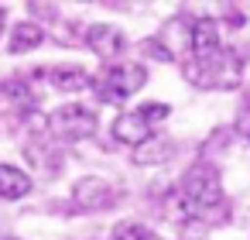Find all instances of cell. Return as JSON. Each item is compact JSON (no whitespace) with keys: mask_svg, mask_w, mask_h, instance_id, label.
Wrapping results in <instances>:
<instances>
[{"mask_svg":"<svg viewBox=\"0 0 250 240\" xmlns=\"http://www.w3.org/2000/svg\"><path fill=\"white\" fill-rule=\"evenodd\" d=\"M141 52H144V55H151V59H158V62H175V59L168 55V48H165L158 38H147V42H141Z\"/></svg>","mask_w":250,"mask_h":240,"instance_id":"obj_19","label":"cell"},{"mask_svg":"<svg viewBox=\"0 0 250 240\" xmlns=\"http://www.w3.org/2000/svg\"><path fill=\"white\" fill-rule=\"evenodd\" d=\"M223 24L216 18H195L192 24V55L206 59V55H216L223 52Z\"/></svg>","mask_w":250,"mask_h":240,"instance_id":"obj_8","label":"cell"},{"mask_svg":"<svg viewBox=\"0 0 250 240\" xmlns=\"http://www.w3.org/2000/svg\"><path fill=\"white\" fill-rule=\"evenodd\" d=\"M182 199L192 206V213L195 216H212L219 206H223V178H219V172L212 168V165H206V161H195L185 175H182Z\"/></svg>","mask_w":250,"mask_h":240,"instance_id":"obj_2","label":"cell"},{"mask_svg":"<svg viewBox=\"0 0 250 240\" xmlns=\"http://www.w3.org/2000/svg\"><path fill=\"white\" fill-rule=\"evenodd\" d=\"M113 137H117L120 144L141 148V144H147V141L154 137V127L134 110V113H120V117L113 120Z\"/></svg>","mask_w":250,"mask_h":240,"instance_id":"obj_9","label":"cell"},{"mask_svg":"<svg viewBox=\"0 0 250 240\" xmlns=\"http://www.w3.org/2000/svg\"><path fill=\"white\" fill-rule=\"evenodd\" d=\"M86 45H89L93 55H100L103 62H113V59L127 48V38H124V31L113 28V24H93V28L86 31Z\"/></svg>","mask_w":250,"mask_h":240,"instance_id":"obj_7","label":"cell"},{"mask_svg":"<svg viewBox=\"0 0 250 240\" xmlns=\"http://www.w3.org/2000/svg\"><path fill=\"white\" fill-rule=\"evenodd\" d=\"M7 240H18V237H7Z\"/></svg>","mask_w":250,"mask_h":240,"instance_id":"obj_21","label":"cell"},{"mask_svg":"<svg viewBox=\"0 0 250 240\" xmlns=\"http://www.w3.org/2000/svg\"><path fill=\"white\" fill-rule=\"evenodd\" d=\"M48 131L62 141H86L96 134V113L83 103H65L48 117Z\"/></svg>","mask_w":250,"mask_h":240,"instance_id":"obj_4","label":"cell"},{"mask_svg":"<svg viewBox=\"0 0 250 240\" xmlns=\"http://www.w3.org/2000/svg\"><path fill=\"white\" fill-rule=\"evenodd\" d=\"M171 154H175V144L165 141V137H151L147 144L134 148V161H137V165H161V161H168Z\"/></svg>","mask_w":250,"mask_h":240,"instance_id":"obj_14","label":"cell"},{"mask_svg":"<svg viewBox=\"0 0 250 240\" xmlns=\"http://www.w3.org/2000/svg\"><path fill=\"white\" fill-rule=\"evenodd\" d=\"M226 144H229V131H226V127L212 131V134H209V141H206V148H202V161H209L212 148H219V154H223V151H226Z\"/></svg>","mask_w":250,"mask_h":240,"instance_id":"obj_18","label":"cell"},{"mask_svg":"<svg viewBox=\"0 0 250 240\" xmlns=\"http://www.w3.org/2000/svg\"><path fill=\"white\" fill-rule=\"evenodd\" d=\"M137 113L154 127V124H161V120L171 113V107H168V103H144V107H137Z\"/></svg>","mask_w":250,"mask_h":240,"instance_id":"obj_17","label":"cell"},{"mask_svg":"<svg viewBox=\"0 0 250 240\" xmlns=\"http://www.w3.org/2000/svg\"><path fill=\"white\" fill-rule=\"evenodd\" d=\"M31 110H35V93L24 79L0 83V113H31Z\"/></svg>","mask_w":250,"mask_h":240,"instance_id":"obj_10","label":"cell"},{"mask_svg":"<svg viewBox=\"0 0 250 240\" xmlns=\"http://www.w3.org/2000/svg\"><path fill=\"white\" fill-rule=\"evenodd\" d=\"M113 240H154V237H151V230H147L144 223H137V219H120V223L113 226Z\"/></svg>","mask_w":250,"mask_h":240,"instance_id":"obj_15","label":"cell"},{"mask_svg":"<svg viewBox=\"0 0 250 240\" xmlns=\"http://www.w3.org/2000/svg\"><path fill=\"white\" fill-rule=\"evenodd\" d=\"M4 21H7V11H4V7H0V28H4Z\"/></svg>","mask_w":250,"mask_h":240,"instance_id":"obj_20","label":"cell"},{"mask_svg":"<svg viewBox=\"0 0 250 240\" xmlns=\"http://www.w3.org/2000/svg\"><path fill=\"white\" fill-rule=\"evenodd\" d=\"M48 86L55 93H83V89H93V76L83 65H55L48 69Z\"/></svg>","mask_w":250,"mask_h":240,"instance_id":"obj_11","label":"cell"},{"mask_svg":"<svg viewBox=\"0 0 250 240\" xmlns=\"http://www.w3.org/2000/svg\"><path fill=\"white\" fill-rule=\"evenodd\" d=\"M240 72H243V62H240V52H233V48H223L216 55H206V59L188 55L182 62V76L195 89H236Z\"/></svg>","mask_w":250,"mask_h":240,"instance_id":"obj_1","label":"cell"},{"mask_svg":"<svg viewBox=\"0 0 250 240\" xmlns=\"http://www.w3.org/2000/svg\"><path fill=\"white\" fill-rule=\"evenodd\" d=\"M72 199H76V209L83 213H100V209H110L117 199H113V189L110 182L96 178V175H86L72 185Z\"/></svg>","mask_w":250,"mask_h":240,"instance_id":"obj_5","label":"cell"},{"mask_svg":"<svg viewBox=\"0 0 250 240\" xmlns=\"http://www.w3.org/2000/svg\"><path fill=\"white\" fill-rule=\"evenodd\" d=\"M192 24H195V21H188L185 14H175L171 21H165L158 42L168 48L171 59H182V62H185V59L192 55Z\"/></svg>","mask_w":250,"mask_h":240,"instance_id":"obj_6","label":"cell"},{"mask_svg":"<svg viewBox=\"0 0 250 240\" xmlns=\"http://www.w3.org/2000/svg\"><path fill=\"white\" fill-rule=\"evenodd\" d=\"M147 83V69L141 62H124V65H106L96 79H93V89L103 103H113L120 107L124 100H130L141 86Z\"/></svg>","mask_w":250,"mask_h":240,"instance_id":"obj_3","label":"cell"},{"mask_svg":"<svg viewBox=\"0 0 250 240\" xmlns=\"http://www.w3.org/2000/svg\"><path fill=\"white\" fill-rule=\"evenodd\" d=\"M233 131L243 137V141H250V89L243 93V100H240V107H236V120H233Z\"/></svg>","mask_w":250,"mask_h":240,"instance_id":"obj_16","label":"cell"},{"mask_svg":"<svg viewBox=\"0 0 250 240\" xmlns=\"http://www.w3.org/2000/svg\"><path fill=\"white\" fill-rule=\"evenodd\" d=\"M28 192H31V175L28 172L14 168V165H0V199L14 202V199H24Z\"/></svg>","mask_w":250,"mask_h":240,"instance_id":"obj_12","label":"cell"},{"mask_svg":"<svg viewBox=\"0 0 250 240\" xmlns=\"http://www.w3.org/2000/svg\"><path fill=\"white\" fill-rule=\"evenodd\" d=\"M42 42H45V28H42V24H35V21H21V24H14L7 48H11L14 55H24V52L42 48Z\"/></svg>","mask_w":250,"mask_h":240,"instance_id":"obj_13","label":"cell"}]
</instances>
